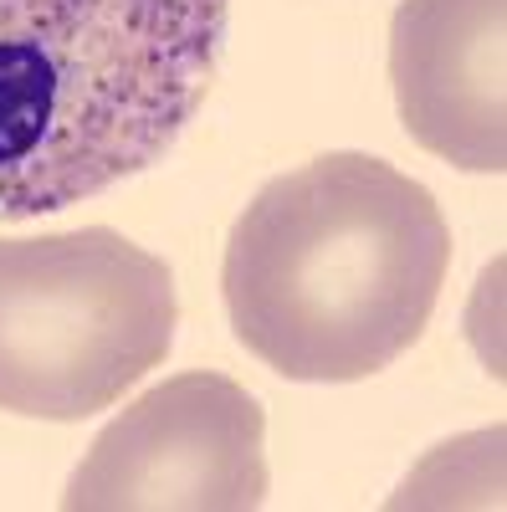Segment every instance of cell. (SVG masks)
I'll return each mask as SVG.
<instances>
[{
    "label": "cell",
    "mask_w": 507,
    "mask_h": 512,
    "mask_svg": "<svg viewBox=\"0 0 507 512\" xmlns=\"http://www.w3.org/2000/svg\"><path fill=\"white\" fill-rule=\"evenodd\" d=\"M451 272L436 195L338 149L267 180L236 216L221 297L246 354L298 384H354L426 333Z\"/></svg>",
    "instance_id": "1"
},
{
    "label": "cell",
    "mask_w": 507,
    "mask_h": 512,
    "mask_svg": "<svg viewBox=\"0 0 507 512\" xmlns=\"http://www.w3.org/2000/svg\"><path fill=\"white\" fill-rule=\"evenodd\" d=\"M231 0H0V221L159 164L210 98Z\"/></svg>",
    "instance_id": "2"
},
{
    "label": "cell",
    "mask_w": 507,
    "mask_h": 512,
    "mask_svg": "<svg viewBox=\"0 0 507 512\" xmlns=\"http://www.w3.org/2000/svg\"><path fill=\"white\" fill-rule=\"evenodd\" d=\"M175 272L113 226L0 241V410L77 425L175 344Z\"/></svg>",
    "instance_id": "3"
},
{
    "label": "cell",
    "mask_w": 507,
    "mask_h": 512,
    "mask_svg": "<svg viewBox=\"0 0 507 512\" xmlns=\"http://www.w3.org/2000/svg\"><path fill=\"white\" fill-rule=\"evenodd\" d=\"M262 502V400L210 369L175 374L123 405L62 492L67 512H251Z\"/></svg>",
    "instance_id": "4"
},
{
    "label": "cell",
    "mask_w": 507,
    "mask_h": 512,
    "mask_svg": "<svg viewBox=\"0 0 507 512\" xmlns=\"http://www.w3.org/2000/svg\"><path fill=\"white\" fill-rule=\"evenodd\" d=\"M507 0H400L390 88L405 134L467 175L507 169Z\"/></svg>",
    "instance_id": "5"
}]
</instances>
